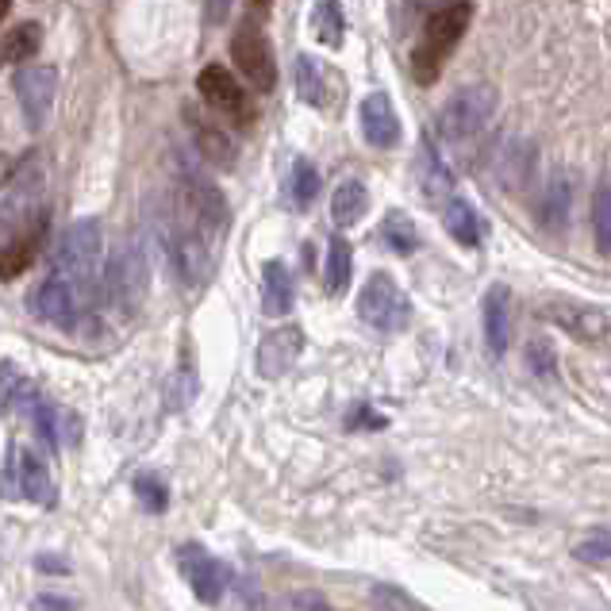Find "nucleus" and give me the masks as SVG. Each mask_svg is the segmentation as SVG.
Instances as JSON below:
<instances>
[{
    "instance_id": "1",
    "label": "nucleus",
    "mask_w": 611,
    "mask_h": 611,
    "mask_svg": "<svg viewBox=\"0 0 611 611\" xmlns=\"http://www.w3.org/2000/svg\"><path fill=\"white\" fill-rule=\"evenodd\" d=\"M473 20V0H454V4H442L431 20L424 24L419 35V47L412 50V73H416L419 85H435L447 66V58L458 50L462 35L470 32Z\"/></svg>"
},
{
    "instance_id": "2",
    "label": "nucleus",
    "mask_w": 611,
    "mask_h": 611,
    "mask_svg": "<svg viewBox=\"0 0 611 611\" xmlns=\"http://www.w3.org/2000/svg\"><path fill=\"white\" fill-rule=\"evenodd\" d=\"M101 251H104V231H101V220H93V216L78 220L62 235L58 274L81 292V300H89L96 292V281H101Z\"/></svg>"
},
{
    "instance_id": "3",
    "label": "nucleus",
    "mask_w": 611,
    "mask_h": 611,
    "mask_svg": "<svg viewBox=\"0 0 611 611\" xmlns=\"http://www.w3.org/2000/svg\"><path fill=\"white\" fill-rule=\"evenodd\" d=\"M101 289H104V300H108L116 312H124V315L139 312L150 289L147 254H142L139 246H119L108 258V266H104Z\"/></svg>"
},
{
    "instance_id": "4",
    "label": "nucleus",
    "mask_w": 611,
    "mask_h": 611,
    "mask_svg": "<svg viewBox=\"0 0 611 611\" xmlns=\"http://www.w3.org/2000/svg\"><path fill=\"white\" fill-rule=\"evenodd\" d=\"M496 112V89L493 85H465L439 108V135L447 142H465L493 119Z\"/></svg>"
},
{
    "instance_id": "5",
    "label": "nucleus",
    "mask_w": 611,
    "mask_h": 611,
    "mask_svg": "<svg viewBox=\"0 0 611 611\" xmlns=\"http://www.w3.org/2000/svg\"><path fill=\"white\" fill-rule=\"evenodd\" d=\"M0 496L4 500H32V504H55V481L43 465L39 454L24 447H12L0 473Z\"/></svg>"
},
{
    "instance_id": "6",
    "label": "nucleus",
    "mask_w": 611,
    "mask_h": 611,
    "mask_svg": "<svg viewBox=\"0 0 611 611\" xmlns=\"http://www.w3.org/2000/svg\"><path fill=\"white\" fill-rule=\"evenodd\" d=\"M358 315L377 331H404L412 323V300L389 274H373L358 292Z\"/></svg>"
},
{
    "instance_id": "7",
    "label": "nucleus",
    "mask_w": 611,
    "mask_h": 611,
    "mask_svg": "<svg viewBox=\"0 0 611 611\" xmlns=\"http://www.w3.org/2000/svg\"><path fill=\"white\" fill-rule=\"evenodd\" d=\"M196 89H200L204 101L212 104L223 119H231L235 127H251L254 119H258V108H254V101L246 96V89L239 85V78L228 66H220V62L204 66L200 78H196Z\"/></svg>"
},
{
    "instance_id": "8",
    "label": "nucleus",
    "mask_w": 611,
    "mask_h": 611,
    "mask_svg": "<svg viewBox=\"0 0 611 611\" xmlns=\"http://www.w3.org/2000/svg\"><path fill=\"white\" fill-rule=\"evenodd\" d=\"M231 62H235V70L243 73V78L251 81V89H258V93H269V89L277 85V58L262 27H254V24L239 27L235 39H231Z\"/></svg>"
},
{
    "instance_id": "9",
    "label": "nucleus",
    "mask_w": 611,
    "mask_h": 611,
    "mask_svg": "<svg viewBox=\"0 0 611 611\" xmlns=\"http://www.w3.org/2000/svg\"><path fill=\"white\" fill-rule=\"evenodd\" d=\"M27 308H32L35 320L50 323L58 331H70L78 323V308H81V292L66 281L62 274L39 281L32 292H27Z\"/></svg>"
},
{
    "instance_id": "10",
    "label": "nucleus",
    "mask_w": 611,
    "mask_h": 611,
    "mask_svg": "<svg viewBox=\"0 0 611 611\" xmlns=\"http://www.w3.org/2000/svg\"><path fill=\"white\" fill-rule=\"evenodd\" d=\"M12 89H16V101L24 108L27 127H43L58 93V70L55 66H24L12 78Z\"/></svg>"
},
{
    "instance_id": "11",
    "label": "nucleus",
    "mask_w": 611,
    "mask_h": 611,
    "mask_svg": "<svg viewBox=\"0 0 611 611\" xmlns=\"http://www.w3.org/2000/svg\"><path fill=\"white\" fill-rule=\"evenodd\" d=\"M185 208H188V216H193V223L208 239H220L223 231H228V200H223V193L212 181L193 170L185 173Z\"/></svg>"
},
{
    "instance_id": "12",
    "label": "nucleus",
    "mask_w": 611,
    "mask_h": 611,
    "mask_svg": "<svg viewBox=\"0 0 611 611\" xmlns=\"http://www.w3.org/2000/svg\"><path fill=\"white\" fill-rule=\"evenodd\" d=\"M177 565L185 573V580L193 585L196 600L200 603H220L223 592H228V573L216 562L204 546H181L177 550Z\"/></svg>"
},
{
    "instance_id": "13",
    "label": "nucleus",
    "mask_w": 611,
    "mask_h": 611,
    "mask_svg": "<svg viewBox=\"0 0 611 611\" xmlns=\"http://www.w3.org/2000/svg\"><path fill=\"white\" fill-rule=\"evenodd\" d=\"M300 350H304V331L300 327H277V331H269L266 338L258 343V373L262 377H285L289 373L292 366H297V358H300Z\"/></svg>"
},
{
    "instance_id": "14",
    "label": "nucleus",
    "mask_w": 611,
    "mask_h": 611,
    "mask_svg": "<svg viewBox=\"0 0 611 611\" xmlns=\"http://www.w3.org/2000/svg\"><path fill=\"white\" fill-rule=\"evenodd\" d=\"M361 135L377 150H389L400 142V116L384 93H369L361 101Z\"/></svg>"
},
{
    "instance_id": "15",
    "label": "nucleus",
    "mask_w": 611,
    "mask_h": 611,
    "mask_svg": "<svg viewBox=\"0 0 611 611\" xmlns=\"http://www.w3.org/2000/svg\"><path fill=\"white\" fill-rule=\"evenodd\" d=\"M481 320H485V343L493 354H504L511 343V289L508 285H493L481 304Z\"/></svg>"
},
{
    "instance_id": "16",
    "label": "nucleus",
    "mask_w": 611,
    "mask_h": 611,
    "mask_svg": "<svg viewBox=\"0 0 611 611\" xmlns=\"http://www.w3.org/2000/svg\"><path fill=\"white\" fill-rule=\"evenodd\" d=\"M35 431L43 435L47 447H78L81 442V419L73 412L47 400H35Z\"/></svg>"
},
{
    "instance_id": "17",
    "label": "nucleus",
    "mask_w": 611,
    "mask_h": 611,
    "mask_svg": "<svg viewBox=\"0 0 611 611\" xmlns=\"http://www.w3.org/2000/svg\"><path fill=\"white\" fill-rule=\"evenodd\" d=\"M262 312L266 315H285L292 312V274L285 262L269 258L266 266H262Z\"/></svg>"
},
{
    "instance_id": "18",
    "label": "nucleus",
    "mask_w": 611,
    "mask_h": 611,
    "mask_svg": "<svg viewBox=\"0 0 611 611\" xmlns=\"http://www.w3.org/2000/svg\"><path fill=\"white\" fill-rule=\"evenodd\" d=\"M550 320H557L565 331H573V335L585 338V343H596V338H603L611 331L608 315H603L600 308H585V304H554Z\"/></svg>"
},
{
    "instance_id": "19",
    "label": "nucleus",
    "mask_w": 611,
    "mask_h": 611,
    "mask_svg": "<svg viewBox=\"0 0 611 611\" xmlns=\"http://www.w3.org/2000/svg\"><path fill=\"white\" fill-rule=\"evenodd\" d=\"M43 231H47V220L39 216V223H35L32 231H24L20 239H12L4 251H0V277L4 281H12V277H20L27 266H32L35 258H39V246H43Z\"/></svg>"
},
{
    "instance_id": "20",
    "label": "nucleus",
    "mask_w": 611,
    "mask_h": 611,
    "mask_svg": "<svg viewBox=\"0 0 611 611\" xmlns=\"http://www.w3.org/2000/svg\"><path fill=\"white\" fill-rule=\"evenodd\" d=\"M193 119V135H196V150H200L208 162H216V165H223V170H231L235 165V139H231L223 127H216V124H208V119H200V116H188Z\"/></svg>"
},
{
    "instance_id": "21",
    "label": "nucleus",
    "mask_w": 611,
    "mask_h": 611,
    "mask_svg": "<svg viewBox=\"0 0 611 611\" xmlns=\"http://www.w3.org/2000/svg\"><path fill=\"white\" fill-rule=\"evenodd\" d=\"M366 212H369V188L361 185L358 177L343 181V185L335 188V196H331V220H335L338 228H354Z\"/></svg>"
},
{
    "instance_id": "22",
    "label": "nucleus",
    "mask_w": 611,
    "mask_h": 611,
    "mask_svg": "<svg viewBox=\"0 0 611 611\" xmlns=\"http://www.w3.org/2000/svg\"><path fill=\"white\" fill-rule=\"evenodd\" d=\"M569 200H573V188L565 181V173H557L546 188H542V204H539V228L542 231H562L565 220H569Z\"/></svg>"
},
{
    "instance_id": "23",
    "label": "nucleus",
    "mask_w": 611,
    "mask_h": 611,
    "mask_svg": "<svg viewBox=\"0 0 611 611\" xmlns=\"http://www.w3.org/2000/svg\"><path fill=\"white\" fill-rule=\"evenodd\" d=\"M43 47V27L35 24V20H27V24L12 27L4 39H0V70L4 66H20L27 62V58H35Z\"/></svg>"
},
{
    "instance_id": "24",
    "label": "nucleus",
    "mask_w": 611,
    "mask_h": 611,
    "mask_svg": "<svg viewBox=\"0 0 611 611\" xmlns=\"http://www.w3.org/2000/svg\"><path fill=\"white\" fill-rule=\"evenodd\" d=\"M39 384L12 361H0V404L4 407H35Z\"/></svg>"
},
{
    "instance_id": "25",
    "label": "nucleus",
    "mask_w": 611,
    "mask_h": 611,
    "mask_svg": "<svg viewBox=\"0 0 611 611\" xmlns=\"http://www.w3.org/2000/svg\"><path fill=\"white\" fill-rule=\"evenodd\" d=\"M442 223H447L450 239L462 246H481V235H485V228H481V216L473 212L470 200H450L447 204V216H442Z\"/></svg>"
},
{
    "instance_id": "26",
    "label": "nucleus",
    "mask_w": 611,
    "mask_h": 611,
    "mask_svg": "<svg viewBox=\"0 0 611 611\" xmlns=\"http://www.w3.org/2000/svg\"><path fill=\"white\" fill-rule=\"evenodd\" d=\"M350 269H354L350 243H346L343 235H335L327 243V258H323V285H327L331 297H338V292L350 285Z\"/></svg>"
},
{
    "instance_id": "27",
    "label": "nucleus",
    "mask_w": 611,
    "mask_h": 611,
    "mask_svg": "<svg viewBox=\"0 0 611 611\" xmlns=\"http://www.w3.org/2000/svg\"><path fill=\"white\" fill-rule=\"evenodd\" d=\"M312 35L327 50L343 47L346 20H343V9H338V0H315V4H312Z\"/></svg>"
},
{
    "instance_id": "28",
    "label": "nucleus",
    "mask_w": 611,
    "mask_h": 611,
    "mask_svg": "<svg viewBox=\"0 0 611 611\" xmlns=\"http://www.w3.org/2000/svg\"><path fill=\"white\" fill-rule=\"evenodd\" d=\"M419 165H424V188H427V196H431V200L454 188V170L442 162V154H439V147H435L431 135L424 139V158H419Z\"/></svg>"
},
{
    "instance_id": "29",
    "label": "nucleus",
    "mask_w": 611,
    "mask_h": 611,
    "mask_svg": "<svg viewBox=\"0 0 611 611\" xmlns=\"http://www.w3.org/2000/svg\"><path fill=\"white\" fill-rule=\"evenodd\" d=\"M381 235H384V243H389V251H392V254H400V258H407V254H412V251H416V246H419V231H416V223L407 220L404 212H389V216H384Z\"/></svg>"
},
{
    "instance_id": "30",
    "label": "nucleus",
    "mask_w": 611,
    "mask_h": 611,
    "mask_svg": "<svg viewBox=\"0 0 611 611\" xmlns=\"http://www.w3.org/2000/svg\"><path fill=\"white\" fill-rule=\"evenodd\" d=\"M297 96L312 108H320L323 96H327L323 93V70L312 55H297Z\"/></svg>"
},
{
    "instance_id": "31",
    "label": "nucleus",
    "mask_w": 611,
    "mask_h": 611,
    "mask_svg": "<svg viewBox=\"0 0 611 611\" xmlns=\"http://www.w3.org/2000/svg\"><path fill=\"white\" fill-rule=\"evenodd\" d=\"M289 188H292V204H297V208H308V204L320 196V170H315L308 158H297V162H292Z\"/></svg>"
},
{
    "instance_id": "32",
    "label": "nucleus",
    "mask_w": 611,
    "mask_h": 611,
    "mask_svg": "<svg viewBox=\"0 0 611 611\" xmlns=\"http://www.w3.org/2000/svg\"><path fill=\"white\" fill-rule=\"evenodd\" d=\"M592 231H596V251L611 254V185H600L592 193Z\"/></svg>"
},
{
    "instance_id": "33",
    "label": "nucleus",
    "mask_w": 611,
    "mask_h": 611,
    "mask_svg": "<svg viewBox=\"0 0 611 611\" xmlns=\"http://www.w3.org/2000/svg\"><path fill=\"white\" fill-rule=\"evenodd\" d=\"M573 557L585 565H596V562H608L611 557V527H592V531L585 534V539L573 546Z\"/></svg>"
},
{
    "instance_id": "34",
    "label": "nucleus",
    "mask_w": 611,
    "mask_h": 611,
    "mask_svg": "<svg viewBox=\"0 0 611 611\" xmlns=\"http://www.w3.org/2000/svg\"><path fill=\"white\" fill-rule=\"evenodd\" d=\"M135 496H139V504L150 516H162V511L170 508V488H165L154 473H139V477H135Z\"/></svg>"
},
{
    "instance_id": "35",
    "label": "nucleus",
    "mask_w": 611,
    "mask_h": 611,
    "mask_svg": "<svg viewBox=\"0 0 611 611\" xmlns=\"http://www.w3.org/2000/svg\"><path fill=\"white\" fill-rule=\"evenodd\" d=\"M527 361H531V369L539 377H554V350H550V343H539V338H534V343L527 346Z\"/></svg>"
},
{
    "instance_id": "36",
    "label": "nucleus",
    "mask_w": 611,
    "mask_h": 611,
    "mask_svg": "<svg viewBox=\"0 0 611 611\" xmlns=\"http://www.w3.org/2000/svg\"><path fill=\"white\" fill-rule=\"evenodd\" d=\"M373 600L381 603V608H416V600H412V596H400L396 588H377Z\"/></svg>"
},
{
    "instance_id": "37",
    "label": "nucleus",
    "mask_w": 611,
    "mask_h": 611,
    "mask_svg": "<svg viewBox=\"0 0 611 611\" xmlns=\"http://www.w3.org/2000/svg\"><path fill=\"white\" fill-rule=\"evenodd\" d=\"M204 12H208V24H223L231 16V0H204Z\"/></svg>"
},
{
    "instance_id": "38",
    "label": "nucleus",
    "mask_w": 611,
    "mask_h": 611,
    "mask_svg": "<svg viewBox=\"0 0 611 611\" xmlns=\"http://www.w3.org/2000/svg\"><path fill=\"white\" fill-rule=\"evenodd\" d=\"M346 424H350V427H381L384 419H381V416H369L366 407H358V412H354V416L346 419Z\"/></svg>"
},
{
    "instance_id": "39",
    "label": "nucleus",
    "mask_w": 611,
    "mask_h": 611,
    "mask_svg": "<svg viewBox=\"0 0 611 611\" xmlns=\"http://www.w3.org/2000/svg\"><path fill=\"white\" fill-rule=\"evenodd\" d=\"M35 565H39V569H43V573H70V562H58V557H55V554L39 557V562H35Z\"/></svg>"
},
{
    "instance_id": "40",
    "label": "nucleus",
    "mask_w": 611,
    "mask_h": 611,
    "mask_svg": "<svg viewBox=\"0 0 611 611\" xmlns=\"http://www.w3.org/2000/svg\"><path fill=\"white\" fill-rule=\"evenodd\" d=\"M32 608H73V600H62V596H35Z\"/></svg>"
},
{
    "instance_id": "41",
    "label": "nucleus",
    "mask_w": 611,
    "mask_h": 611,
    "mask_svg": "<svg viewBox=\"0 0 611 611\" xmlns=\"http://www.w3.org/2000/svg\"><path fill=\"white\" fill-rule=\"evenodd\" d=\"M292 608H327V600H323V596H297Z\"/></svg>"
},
{
    "instance_id": "42",
    "label": "nucleus",
    "mask_w": 611,
    "mask_h": 611,
    "mask_svg": "<svg viewBox=\"0 0 611 611\" xmlns=\"http://www.w3.org/2000/svg\"><path fill=\"white\" fill-rule=\"evenodd\" d=\"M9 9H12V0H0V20L9 16Z\"/></svg>"
},
{
    "instance_id": "43",
    "label": "nucleus",
    "mask_w": 611,
    "mask_h": 611,
    "mask_svg": "<svg viewBox=\"0 0 611 611\" xmlns=\"http://www.w3.org/2000/svg\"><path fill=\"white\" fill-rule=\"evenodd\" d=\"M254 9H269V4H274V0H251Z\"/></svg>"
}]
</instances>
